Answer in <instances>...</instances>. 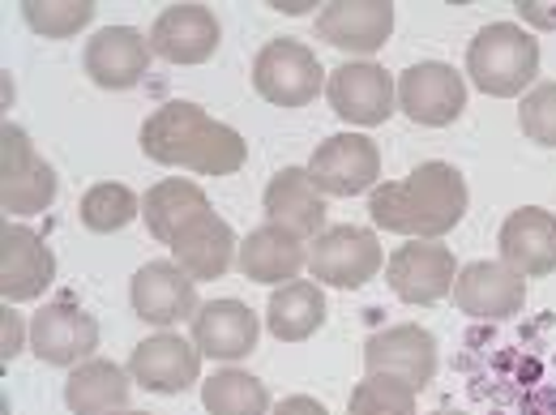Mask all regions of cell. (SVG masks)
<instances>
[{
    "label": "cell",
    "mask_w": 556,
    "mask_h": 415,
    "mask_svg": "<svg viewBox=\"0 0 556 415\" xmlns=\"http://www.w3.org/2000/svg\"><path fill=\"white\" fill-rule=\"evenodd\" d=\"M141 150L163 167H189L198 176H236L249 159V141L231 125L214 121L206 108L185 99H172L154 108V116H146Z\"/></svg>",
    "instance_id": "1"
},
{
    "label": "cell",
    "mask_w": 556,
    "mask_h": 415,
    "mask_svg": "<svg viewBox=\"0 0 556 415\" xmlns=\"http://www.w3.org/2000/svg\"><path fill=\"white\" fill-rule=\"evenodd\" d=\"M368 214L386 231L412 240H441L467 214V180L450 163H419L407 180L377 185L368 198Z\"/></svg>",
    "instance_id": "2"
},
{
    "label": "cell",
    "mask_w": 556,
    "mask_h": 415,
    "mask_svg": "<svg viewBox=\"0 0 556 415\" xmlns=\"http://www.w3.org/2000/svg\"><path fill=\"white\" fill-rule=\"evenodd\" d=\"M467 73L492 99H514L540 73V39L514 22H492L467 48Z\"/></svg>",
    "instance_id": "3"
},
{
    "label": "cell",
    "mask_w": 556,
    "mask_h": 415,
    "mask_svg": "<svg viewBox=\"0 0 556 415\" xmlns=\"http://www.w3.org/2000/svg\"><path fill=\"white\" fill-rule=\"evenodd\" d=\"M326 81L321 61L300 39H270L253 61V86L275 108H308Z\"/></svg>",
    "instance_id": "4"
},
{
    "label": "cell",
    "mask_w": 556,
    "mask_h": 415,
    "mask_svg": "<svg viewBox=\"0 0 556 415\" xmlns=\"http://www.w3.org/2000/svg\"><path fill=\"white\" fill-rule=\"evenodd\" d=\"M56 198V172L35 154L17 125L0 129V206L4 214H39Z\"/></svg>",
    "instance_id": "5"
},
{
    "label": "cell",
    "mask_w": 556,
    "mask_h": 415,
    "mask_svg": "<svg viewBox=\"0 0 556 415\" xmlns=\"http://www.w3.org/2000/svg\"><path fill=\"white\" fill-rule=\"evenodd\" d=\"M386 262L377 236L368 227H355V223H343V227H326L313 249H308V271L317 282H330V287H364L368 278H377Z\"/></svg>",
    "instance_id": "6"
},
{
    "label": "cell",
    "mask_w": 556,
    "mask_h": 415,
    "mask_svg": "<svg viewBox=\"0 0 556 415\" xmlns=\"http://www.w3.org/2000/svg\"><path fill=\"white\" fill-rule=\"evenodd\" d=\"M308 176L326 198H355L364 189H377L381 150L364 134H334V138H326L313 150Z\"/></svg>",
    "instance_id": "7"
},
{
    "label": "cell",
    "mask_w": 556,
    "mask_h": 415,
    "mask_svg": "<svg viewBox=\"0 0 556 415\" xmlns=\"http://www.w3.org/2000/svg\"><path fill=\"white\" fill-rule=\"evenodd\" d=\"M94 347H99V322L81 304H73L70 295L43 304V313H35V322H30V351L43 364L77 368L90 360Z\"/></svg>",
    "instance_id": "8"
},
{
    "label": "cell",
    "mask_w": 556,
    "mask_h": 415,
    "mask_svg": "<svg viewBox=\"0 0 556 415\" xmlns=\"http://www.w3.org/2000/svg\"><path fill=\"white\" fill-rule=\"evenodd\" d=\"M326 99L330 108L351 121V125H386L394 116V99H399V86L390 81V73L372 61H348L330 73L326 81Z\"/></svg>",
    "instance_id": "9"
},
{
    "label": "cell",
    "mask_w": 556,
    "mask_h": 415,
    "mask_svg": "<svg viewBox=\"0 0 556 415\" xmlns=\"http://www.w3.org/2000/svg\"><path fill=\"white\" fill-rule=\"evenodd\" d=\"M399 108L428 129L454 125L467 108V81H463V73L441 65V61H419L399 77Z\"/></svg>",
    "instance_id": "10"
},
{
    "label": "cell",
    "mask_w": 556,
    "mask_h": 415,
    "mask_svg": "<svg viewBox=\"0 0 556 415\" xmlns=\"http://www.w3.org/2000/svg\"><path fill=\"white\" fill-rule=\"evenodd\" d=\"M386 278L394 287L399 300L407 304H437L454 291V278H458V266H454V253L437 240H412V244H399L386 262Z\"/></svg>",
    "instance_id": "11"
},
{
    "label": "cell",
    "mask_w": 556,
    "mask_h": 415,
    "mask_svg": "<svg viewBox=\"0 0 556 415\" xmlns=\"http://www.w3.org/2000/svg\"><path fill=\"white\" fill-rule=\"evenodd\" d=\"M364 368L424 390L437 377V339L424 326H390L364 343Z\"/></svg>",
    "instance_id": "12"
},
{
    "label": "cell",
    "mask_w": 556,
    "mask_h": 415,
    "mask_svg": "<svg viewBox=\"0 0 556 415\" xmlns=\"http://www.w3.org/2000/svg\"><path fill=\"white\" fill-rule=\"evenodd\" d=\"M52 278H56L52 249L30 227L4 218V227H0V295H4V304L43 295L52 287Z\"/></svg>",
    "instance_id": "13"
},
{
    "label": "cell",
    "mask_w": 556,
    "mask_h": 415,
    "mask_svg": "<svg viewBox=\"0 0 556 415\" xmlns=\"http://www.w3.org/2000/svg\"><path fill=\"white\" fill-rule=\"evenodd\" d=\"M394 30V4L390 0H334L317 13V35L351 56H372L386 48Z\"/></svg>",
    "instance_id": "14"
},
{
    "label": "cell",
    "mask_w": 556,
    "mask_h": 415,
    "mask_svg": "<svg viewBox=\"0 0 556 415\" xmlns=\"http://www.w3.org/2000/svg\"><path fill=\"white\" fill-rule=\"evenodd\" d=\"M454 304L467 317L480 322H505L514 313H522L527 304V282L518 271H509L505 262H471L454 278Z\"/></svg>",
    "instance_id": "15"
},
{
    "label": "cell",
    "mask_w": 556,
    "mask_h": 415,
    "mask_svg": "<svg viewBox=\"0 0 556 415\" xmlns=\"http://www.w3.org/2000/svg\"><path fill=\"white\" fill-rule=\"evenodd\" d=\"M218 17L206 4H172L150 26V52L172 65H202L218 48Z\"/></svg>",
    "instance_id": "16"
},
{
    "label": "cell",
    "mask_w": 556,
    "mask_h": 415,
    "mask_svg": "<svg viewBox=\"0 0 556 415\" xmlns=\"http://www.w3.org/2000/svg\"><path fill=\"white\" fill-rule=\"evenodd\" d=\"M501 262L522 278H544L556 271V214L540 206L514 210L501 223Z\"/></svg>",
    "instance_id": "17"
},
{
    "label": "cell",
    "mask_w": 556,
    "mask_h": 415,
    "mask_svg": "<svg viewBox=\"0 0 556 415\" xmlns=\"http://www.w3.org/2000/svg\"><path fill=\"white\" fill-rule=\"evenodd\" d=\"M134 313L150 326H176L198 313V282L176 262H146L134 275Z\"/></svg>",
    "instance_id": "18"
},
{
    "label": "cell",
    "mask_w": 556,
    "mask_h": 415,
    "mask_svg": "<svg viewBox=\"0 0 556 415\" xmlns=\"http://www.w3.org/2000/svg\"><path fill=\"white\" fill-rule=\"evenodd\" d=\"M202 373L198 343H185L180 335H154L134 347L129 377L150 394H185Z\"/></svg>",
    "instance_id": "19"
},
{
    "label": "cell",
    "mask_w": 556,
    "mask_h": 415,
    "mask_svg": "<svg viewBox=\"0 0 556 415\" xmlns=\"http://www.w3.org/2000/svg\"><path fill=\"white\" fill-rule=\"evenodd\" d=\"M150 39L134 26H108L86 43V73L103 90H129L150 70Z\"/></svg>",
    "instance_id": "20"
},
{
    "label": "cell",
    "mask_w": 556,
    "mask_h": 415,
    "mask_svg": "<svg viewBox=\"0 0 556 415\" xmlns=\"http://www.w3.org/2000/svg\"><path fill=\"white\" fill-rule=\"evenodd\" d=\"M262 206L275 227L295 231L300 240H317L326 231V193L313 185L308 167H282L266 185Z\"/></svg>",
    "instance_id": "21"
},
{
    "label": "cell",
    "mask_w": 556,
    "mask_h": 415,
    "mask_svg": "<svg viewBox=\"0 0 556 415\" xmlns=\"http://www.w3.org/2000/svg\"><path fill=\"white\" fill-rule=\"evenodd\" d=\"M240 244H236V231L227 218H218L214 210H206L198 223H189L176 240H172V262L193 278V282H206V278H223L231 271Z\"/></svg>",
    "instance_id": "22"
},
{
    "label": "cell",
    "mask_w": 556,
    "mask_h": 415,
    "mask_svg": "<svg viewBox=\"0 0 556 415\" xmlns=\"http://www.w3.org/2000/svg\"><path fill=\"white\" fill-rule=\"evenodd\" d=\"M193 343L210 360H244L257 347V313L240 300H210L193 313Z\"/></svg>",
    "instance_id": "23"
},
{
    "label": "cell",
    "mask_w": 556,
    "mask_h": 415,
    "mask_svg": "<svg viewBox=\"0 0 556 415\" xmlns=\"http://www.w3.org/2000/svg\"><path fill=\"white\" fill-rule=\"evenodd\" d=\"M236 266L253 282H295L300 271L308 266V253H304V240L295 231L266 223V227H257L240 240Z\"/></svg>",
    "instance_id": "24"
},
{
    "label": "cell",
    "mask_w": 556,
    "mask_h": 415,
    "mask_svg": "<svg viewBox=\"0 0 556 415\" xmlns=\"http://www.w3.org/2000/svg\"><path fill=\"white\" fill-rule=\"evenodd\" d=\"M129 373L112 360H86L77 364L65 381V403L73 415H116L129 403Z\"/></svg>",
    "instance_id": "25"
},
{
    "label": "cell",
    "mask_w": 556,
    "mask_h": 415,
    "mask_svg": "<svg viewBox=\"0 0 556 415\" xmlns=\"http://www.w3.org/2000/svg\"><path fill=\"white\" fill-rule=\"evenodd\" d=\"M266 326L278 343H304L313 339L321 326H326V295L317 282L308 278H295V282H282L270 304H266Z\"/></svg>",
    "instance_id": "26"
},
{
    "label": "cell",
    "mask_w": 556,
    "mask_h": 415,
    "mask_svg": "<svg viewBox=\"0 0 556 415\" xmlns=\"http://www.w3.org/2000/svg\"><path fill=\"white\" fill-rule=\"evenodd\" d=\"M210 210L206 193L193 185V180H159L150 193H146V202H141V214H146V227H150V236L154 240H163V244H172L189 223H198L202 214Z\"/></svg>",
    "instance_id": "27"
},
{
    "label": "cell",
    "mask_w": 556,
    "mask_h": 415,
    "mask_svg": "<svg viewBox=\"0 0 556 415\" xmlns=\"http://www.w3.org/2000/svg\"><path fill=\"white\" fill-rule=\"evenodd\" d=\"M202 407L210 415H270V394L253 373L223 368L202 381Z\"/></svg>",
    "instance_id": "28"
},
{
    "label": "cell",
    "mask_w": 556,
    "mask_h": 415,
    "mask_svg": "<svg viewBox=\"0 0 556 415\" xmlns=\"http://www.w3.org/2000/svg\"><path fill=\"white\" fill-rule=\"evenodd\" d=\"M77 214H81V223H86L90 231H99V236H112V231H121V227H129V223L138 218L141 202H138V193H134L129 185L103 180V185L86 189V198H81Z\"/></svg>",
    "instance_id": "29"
},
{
    "label": "cell",
    "mask_w": 556,
    "mask_h": 415,
    "mask_svg": "<svg viewBox=\"0 0 556 415\" xmlns=\"http://www.w3.org/2000/svg\"><path fill=\"white\" fill-rule=\"evenodd\" d=\"M22 17L43 39H73L94 17V0H22Z\"/></svg>",
    "instance_id": "30"
},
{
    "label": "cell",
    "mask_w": 556,
    "mask_h": 415,
    "mask_svg": "<svg viewBox=\"0 0 556 415\" xmlns=\"http://www.w3.org/2000/svg\"><path fill=\"white\" fill-rule=\"evenodd\" d=\"M351 415H416V390L394 377L368 373L351 390Z\"/></svg>",
    "instance_id": "31"
},
{
    "label": "cell",
    "mask_w": 556,
    "mask_h": 415,
    "mask_svg": "<svg viewBox=\"0 0 556 415\" xmlns=\"http://www.w3.org/2000/svg\"><path fill=\"white\" fill-rule=\"evenodd\" d=\"M518 125L535 146H556V81L535 86L522 108H518Z\"/></svg>",
    "instance_id": "32"
},
{
    "label": "cell",
    "mask_w": 556,
    "mask_h": 415,
    "mask_svg": "<svg viewBox=\"0 0 556 415\" xmlns=\"http://www.w3.org/2000/svg\"><path fill=\"white\" fill-rule=\"evenodd\" d=\"M518 17L535 30H556V4L553 0H518Z\"/></svg>",
    "instance_id": "33"
},
{
    "label": "cell",
    "mask_w": 556,
    "mask_h": 415,
    "mask_svg": "<svg viewBox=\"0 0 556 415\" xmlns=\"http://www.w3.org/2000/svg\"><path fill=\"white\" fill-rule=\"evenodd\" d=\"M0 339H4V360H13L17 351H22V322H17V313L4 304V313H0Z\"/></svg>",
    "instance_id": "34"
},
{
    "label": "cell",
    "mask_w": 556,
    "mask_h": 415,
    "mask_svg": "<svg viewBox=\"0 0 556 415\" xmlns=\"http://www.w3.org/2000/svg\"><path fill=\"white\" fill-rule=\"evenodd\" d=\"M270 415H330L317 399H308V394H291V399H282Z\"/></svg>",
    "instance_id": "35"
},
{
    "label": "cell",
    "mask_w": 556,
    "mask_h": 415,
    "mask_svg": "<svg viewBox=\"0 0 556 415\" xmlns=\"http://www.w3.org/2000/svg\"><path fill=\"white\" fill-rule=\"evenodd\" d=\"M275 9H287V13H304V9H308V0H291V4H275Z\"/></svg>",
    "instance_id": "36"
},
{
    "label": "cell",
    "mask_w": 556,
    "mask_h": 415,
    "mask_svg": "<svg viewBox=\"0 0 556 415\" xmlns=\"http://www.w3.org/2000/svg\"><path fill=\"white\" fill-rule=\"evenodd\" d=\"M432 415H463V412H432Z\"/></svg>",
    "instance_id": "37"
},
{
    "label": "cell",
    "mask_w": 556,
    "mask_h": 415,
    "mask_svg": "<svg viewBox=\"0 0 556 415\" xmlns=\"http://www.w3.org/2000/svg\"><path fill=\"white\" fill-rule=\"evenodd\" d=\"M116 415H146V412H116Z\"/></svg>",
    "instance_id": "38"
}]
</instances>
